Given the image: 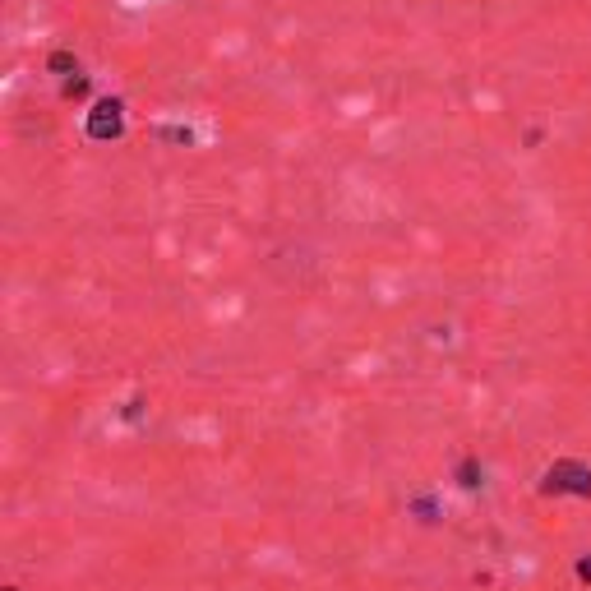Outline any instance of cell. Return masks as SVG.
Returning <instances> with one entry per match:
<instances>
[{
    "mask_svg": "<svg viewBox=\"0 0 591 591\" xmlns=\"http://www.w3.org/2000/svg\"><path fill=\"white\" fill-rule=\"evenodd\" d=\"M10 591H14V587H10Z\"/></svg>",
    "mask_w": 591,
    "mask_h": 591,
    "instance_id": "7",
    "label": "cell"
},
{
    "mask_svg": "<svg viewBox=\"0 0 591 591\" xmlns=\"http://www.w3.org/2000/svg\"><path fill=\"white\" fill-rule=\"evenodd\" d=\"M162 134H167V139H176V144H190V139H194L185 125H171V130H162Z\"/></svg>",
    "mask_w": 591,
    "mask_h": 591,
    "instance_id": "4",
    "label": "cell"
},
{
    "mask_svg": "<svg viewBox=\"0 0 591 591\" xmlns=\"http://www.w3.org/2000/svg\"><path fill=\"white\" fill-rule=\"evenodd\" d=\"M121 130H125V107L116 97H107V102H97V107L88 111V134H93V139H116Z\"/></svg>",
    "mask_w": 591,
    "mask_h": 591,
    "instance_id": "2",
    "label": "cell"
},
{
    "mask_svg": "<svg viewBox=\"0 0 591 591\" xmlns=\"http://www.w3.org/2000/svg\"><path fill=\"white\" fill-rule=\"evenodd\" d=\"M578 573H582V578H591V559H582V564H578Z\"/></svg>",
    "mask_w": 591,
    "mask_h": 591,
    "instance_id": "6",
    "label": "cell"
},
{
    "mask_svg": "<svg viewBox=\"0 0 591 591\" xmlns=\"http://www.w3.org/2000/svg\"><path fill=\"white\" fill-rule=\"evenodd\" d=\"M88 93V79H70V84H65V97H84Z\"/></svg>",
    "mask_w": 591,
    "mask_h": 591,
    "instance_id": "5",
    "label": "cell"
},
{
    "mask_svg": "<svg viewBox=\"0 0 591 591\" xmlns=\"http://www.w3.org/2000/svg\"><path fill=\"white\" fill-rule=\"evenodd\" d=\"M545 490L550 495H591V471L582 467V462H555V467L545 471Z\"/></svg>",
    "mask_w": 591,
    "mask_h": 591,
    "instance_id": "1",
    "label": "cell"
},
{
    "mask_svg": "<svg viewBox=\"0 0 591 591\" xmlns=\"http://www.w3.org/2000/svg\"><path fill=\"white\" fill-rule=\"evenodd\" d=\"M51 70H56V74H65V70H74V56H70V51H51Z\"/></svg>",
    "mask_w": 591,
    "mask_h": 591,
    "instance_id": "3",
    "label": "cell"
}]
</instances>
